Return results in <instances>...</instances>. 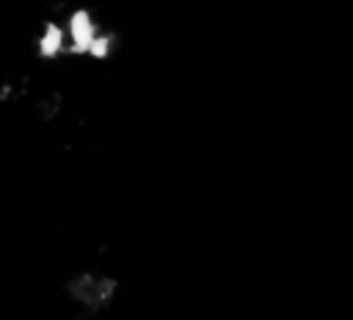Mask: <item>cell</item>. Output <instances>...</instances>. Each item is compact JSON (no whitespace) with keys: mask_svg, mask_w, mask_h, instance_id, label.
Here are the masks:
<instances>
[{"mask_svg":"<svg viewBox=\"0 0 353 320\" xmlns=\"http://www.w3.org/2000/svg\"><path fill=\"white\" fill-rule=\"evenodd\" d=\"M69 295L74 303H80L85 312H99L105 306H110L119 281L113 276H97V273H80L66 284Z\"/></svg>","mask_w":353,"mask_h":320,"instance_id":"obj_1","label":"cell"}]
</instances>
